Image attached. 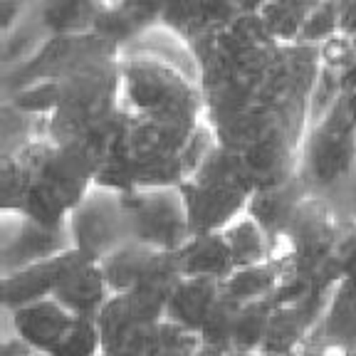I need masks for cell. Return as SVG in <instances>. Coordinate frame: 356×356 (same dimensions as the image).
Instances as JSON below:
<instances>
[{"instance_id": "6da1fadb", "label": "cell", "mask_w": 356, "mask_h": 356, "mask_svg": "<svg viewBox=\"0 0 356 356\" xmlns=\"http://www.w3.org/2000/svg\"><path fill=\"white\" fill-rule=\"evenodd\" d=\"M122 193L129 243L176 252L193 235L181 186H141Z\"/></svg>"}, {"instance_id": "7a4b0ae2", "label": "cell", "mask_w": 356, "mask_h": 356, "mask_svg": "<svg viewBox=\"0 0 356 356\" xmlns=\"http://www.w3.org/2000/svg\"><path fill=\"white\" fill-rule=\"evenodd\" d=\"M67 233L72 248L102 262L117 248L129 243L124 193L95 184L67 216Z\"/></svg>"}, {"instance_id": "3957f363", "label": "cell", "mask_w": 356, "mask_h": 356, "mask_svg": "<svg viewBox=\"0 0 356 356\" xmlns=\"http://www.w3.org/2000/svg\"><path fill=\"white\" fill-rule=\"evenodd\" d=\"M111 295L119 292H149L163 300L171 297L184 273L178 252L159 250L141 243H124L102 260Z\"/></svg>"}, {"instance_id": "277c9868", "label": "cell", "mask_w": 356, "mask_h": 356, "mask_svg": "<svg viewBox=\"0 0 356 356\" xmlns=\"http://www.w3.org/2000/svg\"><path fill=\"white\" fill-rule=\"evenodd\" d=\"M72 240L65 225H44L17 211H3L0 218V265L3 275L38 265L70 250Z\"/></svg>"}, {"instance_id": "5b68a950", "label": "cell", "mask_w": 356, "mask_h": 356, "mask_svg": "<svg viewBox=\"0 0 356 356\" xmlns=\"http://www.w3.org/2000/svg\"><path fill=\"white\" fill-rule=\"evenodd\" d=\"M52 297L79 317H97L111 297L104 267L77 248L52 257Z\"/></svg>"}, {"instance_id": "8992f818", "label": "cell", "mask_w": 356, "mask_h": 356, "mask_svg": "<svg viewBox=\"0 0 356 356\" xmlns=\"http://www.w3.org/2000/svg\"><path fill=\"white\" fill-rule=\"evenodd\" d=\"M3 314H6L3 329L15 332L25 344H30L40 354H52L79 317L55 297H44L17 309H3Z\"/></svg>"}, {"instance_id": "52a82bcc", "label": "cell", "mask_w": 356, "mask_h": 356, "mask_svg": "<svg viewBox=\"0 0 356 356\" xmlns=\"http://www.w3.org/2000/svg\"><path fill=\"white\" fill-rule=\"evenodd\" d=\"M225 280L216 277H195V275H184L181 282L168 297L166 305V319L181 324L184 329L193 334H200L206 324L208 314L216 307L218 297L225 289Z\"/></svg>"}, {"instance_id": "ba28073f", "label": "cell", "mask_w": 356, "mask_h": 356, "mask_svg": "<svg viewBox=\"0 0 356 356\" xmlns=\"http://www.w3.org/2000/svg\"><path fill=\"white\" fill-rule=\"evenodd\" d=\"M176 252L184 275L225 280L235 270L233 252H230V245L225 240V235H222V230L191 235Z\"/></svg>"}, {"instance_id": "9c48e42d", "label": "cell", "mask_w": 356, "mask_h": 356, "mask_svg": "<svg viewBox=\"0 0 356 356\" xmlns=\"http://www.w3.org/2000/svg\"><path fill=\"white\" fill-rule=\"evenodd\" d=\"M222 235L230 245L235 267L260 265V262L277 257V240L267 233L265 225L248 211L240 213L233 222H228L222 228Z\"/></svg>"}, {"instance_id": "30bf717a", "label": "cell", "mask_w": 356, "mask_h": 356, "mask_svg": "<svg viewBox=\"0 0 356 356\" xmlns=\"http://www.w3.org/2000/svg\"><path fill=\"white\" fill-rule=\"evenodd\" d=\"M314 337L356 351V289L341 282L334 284Z\"/></svg>"}, {"instance_id": "8fae6325", "label": "cell", "mask_w": 356, "mask_h": 356, "mask_svg": "<svg viewBox=\"0 0 356 356\" xmlns=\"http://www.w3.org/2000/svg\"><path fill=\"white\" fill-rule=\"evenodd\" d=\"M52 297V262L20 267L3 275V309H17L30 302Z\"/></svg>"}, {"instance_id": "7c38bea8", "label": "cell", "mask_w": 356, "mask_h": 356, "mask_svg": "<svg viewBox=\"0 0 356 356\" xmlns=\"http://www.w3.org/2000/svg\"><path fill=\"white\" fill-rule=\"evenodd\" d=\"M273 312H275L273 297L243 300L238 319H235L230 351H260L267 339V332H270Z\"/></svg>"}, {"instance_id": "4fadbf2b", "label": "cell", "mask_w": 356, "mask_h": 356, "mask_svg": "<svg viewBox=\"0 0 356 356\" xmlns=\"http://www.w3.org/2000/svg\"><path fill=\"white\" fill-rule=\"evenodd\" d=\"M284 275V262L280 257L260 262L250 267H235L233 275L225 277V289L238 300H262L273 297L280 287V280Z\"/></svg>"}, {"instance_id": "5bb4252c", "label": "cell", "mask_w": 356, "mask_h": 356, "mask_svg": "<svg viewBox=\"0 0 356 356\" xmlns=\"http://www.w3.org/2000/svg\"><path fill=\"white\" fill-rule=\"evenodd\" d=\"M240 305H243V300L230 295L228 289H222V295L218 297L216 307L211 309L206 324H203V329H200V334H198L200 344L230 351V341H233V329H235Z\"/></svg>"}, {"instance_id": "9a60e30c", "label": "cell", "mask_w": 356, "mask_h": 356, "mask_svg": "<svg viewBox=\"0 0 356 356\" xmlns=\"http://www.w3.org/2000/svg\"><path fill=\"white\" fill-rule=\"evenodd\" d=\"M47 356H102V337L97 317H77L74 327Z\"/></svg>"}, {"instance_id": "2e32d148", "label": "cell", "mask_w": 356, "mask_h": 356, "mask_svg": "<svg viewBox=\"0 0 356 356\" xmlns=\"http://www.w3.org/2000/svg\"><path fill=\"white\" fill-rule=\"evenodd\" d=\"M337 203V208L341 211V216L349 218V220H356V171L354 176L349 178V184L339 191L337 198H332Z\"/></svg>"}, {"instance_id": "e0dca14e", "label": "cell", "mask_w": 356, "mask_h": 356, "mask_svg": "<svg viewBox=\"0 0 356 356\" xmlns=\"http://www.w3.org/2000/svg\"><path fill=\"white\" fill-rule=\"evenodd\" d=\"M195 356H228V351L216 349V346H206V344H200V349L195 351Z\"/></svg>"}, {"instance_id": "ac0fdd59", "label": "cell", "mask_w": 356, "mask_h": 356, "mask_svg": "<svg viewBox=\"0 0 356 356\" xmlns=\"http://www.w3.org/2000/svg\"><path fill=\"white\" fill-rule=\"evenodd\" d=\"M228 356H262L260 351H228Z\"/></svg>"}, {"instance_id": "d6986e66", "label": "cell", "mask_w": 356, "mask_h": 356, "mask_svg": "<svg viewBox=\"0 0 356 356\" xmlns=\"http://www.w3.org/2000/svg\"><path fill=\"white\" fill-rule=\"evenodd\" d=\"M30 356H47V354H40V351H35V354H30Z\"/></svg>"}]
</instances>
